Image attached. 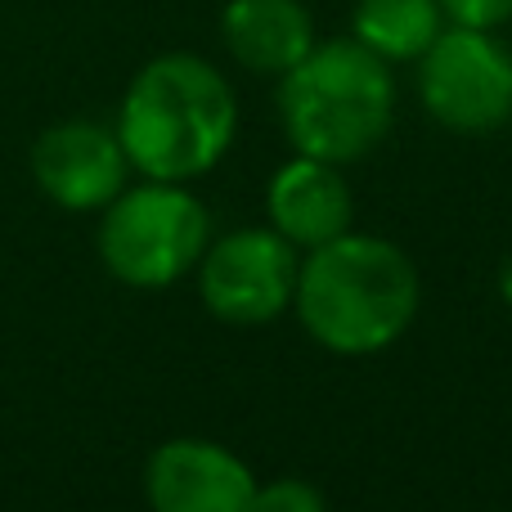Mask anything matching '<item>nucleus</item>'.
<instances>
[{
	"mask_svg": "<svg viewBox=\"0 0 512 512\" xmlns=\"http://www.w3.org/2000/svg\"><path fill=\"white\" fill-rule=\"evenodd\" d=\"M113 131L131 171L189 185L230 153L239 135V95L212 59L167 50L131 77Z\"/></svg>",
	"mask_w": 512,
	"mask_h": 512,
	"instance_id": "nucleus-1",
	"label": "nucleus"
},
{
	"mask_svg": "<svg viewBox=\"0 0 512 512\" xmlns=\"http://www.w3.org/2000/svg\"><path fill=\"white\" fill-rule=\"evenodd\" d=\"M423 283L400 243L346 230L342 239L301 252L292 315L315 346L342 360H364L396 346L418 319Z\"/></svg>",
	"mask_w": 512,
	"mask_h": 512,
	"instance_id": "nucleus-2",
	"label": "nucleus"
},
{
	"mask_svg": "<svg viewBox=\"0 0 512 512\" xmlns=\"http://www.w3.org/2000/svg\"><path fill=\"white\" fill-rule=\"evenodd\" d=\"M274 108L292 153L351 167L387 140L396 122V77L391 63L355 36L315 41V50L279 77Z\"/></svg>",
	"mask_w": 512,
	"mask_h": 512,
	"instance_id": "nucleus-3",
	"label": "nucleus"
},
{
	"mask_svg": "<svg viewBox=\"0 0 512 512\" xmlns=\"http://www.w3.org/2000/svg\"><path fill=\"white\" fill-rule=\"evenodd\" d=\"M212 243V216L176 180L126 185L99 221V261L117 283L158 292L198 270Z\"/></svg>",
	"mask_w": 512,
	"mask_h": 512,
	"instance_id": "nucleus-4",
	"label": "nucleus"
},
{
	"mask_svg": "<svg viewBox=\"0 0 512 512\" xmlns=\"http://www.w3.org/2000/svg\"><path fill=\"white\" fill-rule=\"evenodd\" d=\"M418 68V104L450 135H495L512 122V50L495 32L450 23Z\"/></svg>",
	"mask_w": 512,
	"mask_h": 512,
	"instance_id": "nucleus-5",
	"label": "nucleus"
},
{
	"mask_svg": "<svg viewBox=\"0 0 512 512\" xmlns=\"http://www.w3.org/2000/svg\"><path fill=\"white\" fill-rule=\"evenodd\" d=\"M194 274L198 297L221 324L256 328L292 310L301 252L270 225H239L207 243Z\"/></svg>",
	"mask_w": 512,
	"mask_h": 512,
	"instance_id": "nucleus-6",
	"label": "nucleus"
},
{
	"mask_svg": "<svg viewBox=\"0 0 512 512\" xmlns=\"http://www.w3.org/2000/svg\"><path fill=\"white\" fill-rule=\"evenodd\" d=\"M27 162L36 189L63 212H104L131 176L117 131L95 117H68L45 126Z\"/></svg>",
	"mask_w": 512,
	"mask_h": 512,
	"instance_id": "nucleus-7",
	"label": "nucleus"
},
{
	"mask_svg": "<svg viewBox=\"0 0 512 512\" xmlns=\"http://www.w3.org/2000/svg\"><path fill=\"white\" fill-rule=\"evenodd\" d=\"M256 486L248 463L207 436H171L144 463V499L153 512H252Z\"/></svg>",
	"mask_w": 512,
	"mask_h": 512,
	"instance_id": "nucleus-8",
	"label": "nucleus"
},
{
	"mask_svg": "<svg viewBox=\"0 0 512 512\" xmlns=\"http://www.w3.org/2000/svg\"><path fill=\"white\" fill-rule=\"evenodd\" d=\"M355 221L351 185L333 162L292 153L265 185V225L279 230L297 252H315L342 239Z\"/></svg>",
	"mask_w": 512,
	"mask_h": 512,
	"instance_id": "nucleus-9",
	"label": "nucleus"
},
{
	"mask_svg": "<svg viewBox=\"0 0 512 512\" xmlns=\"http://www.w3.org/2000/svg\"><path fill=\"white\" fill-rule=\"evenodd\" d=\"M221 41L252 77L292 72L315 50V18L301 0H230L221 9Z\"/></svg>",
	"mask_w": 512,
	"mask_h": 512,
	"instance_id": "nucleus-10",
	"label": "nucleus"
},
{
	"mask_svg": "<svg viewBox=\"0 0 512 512\" xmlns=\"http://www.w3.org/2000/svg\"><path fill=\"white\" fill-rule=\"evenodd\" d=\"M450 27L441 0H355L351 36L382 63H418Z\"/></svg>",
	"mask_w": 512,
	"mask_h": 512,
	"instance_id": "nucleus-11",
	"label": "nucleus"
},
{
	"mask_svg": "<svg viewBox=\"0 0 512 512\" xmlns=\"http://www.w3.org/2000/svg\"><path fill=\"white\" fill-rule=\"evenodd\" d=\"M252 512H328V499L306 477H274L265 486H256Z\"/></svg>",
	"mask_w": 512,
	"mask_h": 512,
	"instance_id": "nucleus-12",
	"label": "nucleus"
},
{
	"mask_svg": "<svg viewBox=\"0 0 512 512\" xmlns=\"http://www.w3.org/2000/svg\"><path fill=\"white\" fill-rule=\"evenodd\" d=\"M445 18L459 27H481V32H499L512 23V0H441Z\"/></svg>",
	"mask_w": 512,
	"mask_h": 512,
	"instance_id": "nucleus-13",
	"label": "nucleus"
},
{
	"mask_svg": "<svg viewBox=\"0 0 512 512\" xmlns=\"http://www.w3.org/2000/svg\"><path fill=\"white\" fill-rule=\"evenodd\" d=\"M499 297H504V306L512 310V252L504 256V265H499Z\"/></svg>",
	"mask_w": 512,
	"mask_h": 512,
	"instance_id": "nucleus-14",
	"label": "nucleus"
}]
</instances>
